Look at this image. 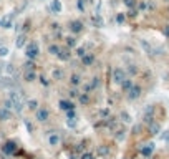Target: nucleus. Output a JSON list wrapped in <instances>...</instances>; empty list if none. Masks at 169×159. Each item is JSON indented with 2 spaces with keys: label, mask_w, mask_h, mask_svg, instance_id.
I'll use <instances>...</instances> for the list:
<instances>
[{
  "label": "nucleus",
  "mask_w": 169,
  "mask_h": 159,
  "mask_svg": "<svg viewBox=\"0 0 169 159\" xmlns=\"http://www.w3.org/2000/svg\"><path fill=\"white\" fill-rule=\"evenodd\" d=\"M68 119H75V113L73 111H68Z\"/></svg>",
  "instance_id": "37998d69"
},
{
  "label": "nucleus",
  "mask_w": 169,
  "mask_h": 159,
  "mask_svg": "<svg viewBox=\"0 0 169 159\" xmlns=\"http://www.w3.org/2000/svg\"><path fill=\"white\" fill-rule=\"evenodd\" d=\"M100 84V78H93V81H91L90 84H86V91H91V90H94V88Z\"/></svg>",
  "instance_id": "5701e85b"
},
{
  "label": "nucleus",
  "mask_w": 169,
  "mask_h": 159,
  "mask_svg": "<svg viewBox=\"0 0 169 159\" xmlns=\"http://www.w3.org/2000/svg\"><path fill=\"white\" fill-rule=\"evenodd\" d=\"M5 71H7V75H17L13 65H5Z\"/></svg>",
  "instance_id": "bb28decb"
},
{
  "label": "nucleus",
  "mask_w": 169,
  "mask_h": 159,
  "mask_svg": "<svg viewBox=\"0 0 169 159\" xmlns=\"http://www.w3.org/2000/svg\"><path fill=\"white\" fill-rule=\"evenodd\" d=\"M27 104H28V108H30V109H33V111H37V109H38V103H37L35 100H30Z\"/></svg>",
  "instance_id": "cd10ccee"
},
{
  "label": "nucleus",
  "mask_w": 169,
  "mask_h": 159,
  "mask_svg": "<svg viewBox=\"0 0 169 159\" xmlns=\"http://www.w3.org/2000/svg\"><path fill=\"white\" fill-rule=\"evenodd\" d=\"M153 113H154V108L153 106H146V109H144V114H143V121L144 123H151V119H153Z\"/></svg>",
  "instance_id": "39448f33"
},
{
  "label": "nucleus",
  "mask_w": 169,
  "mask_h": 159,
  "mask_svg": "<svg viewBox=\"0 0 169 159\" xmlns=\"http://www.w3.org/2000/svg\"><path fill=\"white\" fill-rule=\"evenodd\" d=\"M81 83V78H80V75H73L71 76V84H80Z\"/></svg>",
  "instance_id": "7c9ffc66"
},
{
  "label": "nucleus",
  "mask_w": 169,
  "mask_h": 159,
  "mask_svg": "<svg viewBox=\"0 0 169 159\" xmlns=\"http://www.w3.org/2000/svg\"><path fill=\"white\" fill-rule=\"evenodd\" d=\"M159 131H161V126L157 124V123H151L149 124V133L151 134H157Z\"/></svg>",
  "instance_id": "412c9836"
},
{
  "label": "nucleus",
  "mask_w": 169,
  "mask_h": 159,
  "mask_svg": "<svg viewBox=\"0 0 169 159\" xmlns=\"http://www.w3.org/2000/svg\"><path fill=\"white\" fill-rule=\"evenodd\" d=\"M58 58L63 60V61H68V60L71 58V55H70V50H68V48H60Z\"/></svg>",
  "instance_id": "1a4fd4ad"
},
{
  "label": "nucleus",
  "mask_w": 169,
  "mask_h": 159,
  "mask_svg": "<svg viewBox=\"0 0 169 159\" xmlns=\"http://www.w3.org/2000/svg\"><path fill=\"white\" fill-rule=\"evenodd\" d=\"M17 151V144L13 141H8V143L3 144V153L5 154H13Z\"/></svg>",
  "instance_id": "423d86ee"
},
{
  "label": "nucleus",
  "mask_w": 169,
  "mask_h": 159,
  "mask_svg": "<svg viewBox=\"0 0 169 159\" xmlns=\"http://www.w3.org/2000/svg\"><path fill=\"white\" fill-rule=\"evenodd\" d=\"M121 86H123V90H124V91H129L133 86H134V84H133V81H131V80H128V78H126L124 81H123V84H121Z\"/></svg>",
  "instance_id": "b1692460"
},
{
  "label": "nucleus",
  "mask_w": 169,
  "mask_h": 159,
  "mask_svg": "<svg viewBox=\"0 0 169 159\" xmlns=\"http://www.w3.org/2000/svg\"><path fill=\"white\" fill-rule=\"evenodd\" d=\"M50 10H51L53 13H60V12H61V3H60V0H51Z\"/></svg>",
  "instance_id": "9d476101"
},
{
  "label": "nucleus",
  "mask_w": 169,
  "mask_h": 159,
  "mask_svg": "<svg viewBox=\"0 0 169 159\" xmlns=\"http://www.w3.org/2000/svg\"><path fill=\"white\" fill-rule=\"evenodd\" d=\"M141 47L144 48V51H146V53H149V55H156V53H154V50H153V47L147 43V40H141Z\"/></svg>",
  "instance_id": "2eb2a0df"
},
{
  "label": "nucleus",
  "mask_w": 169,
  "mask_h": 159,
  "mask_svg": "<svg viewBox=\"0 0 169 159\" xmlns=\"http://www.w3.org/2000/svg\"><path fill=\"white\" fill-rule=\"evenodd\" d=\"M139 94H141V88L136 86V84L128 91V98H129V100H136V98H139Z\"/></svg>",
  "instance_id": "6e6552de"
},
{
  "label": "nucleus",
  "mask_w": 169,
  "mask_h": 159,
  "mask_svg": "<svg viewBox=\"0 0 169 159\" xmlns=\"http://www.w3.org/2000/svg\"><path fill=\"white\" fill-rule=\"evenodd\" d=\"M10 116H12V113H10V109L7 108H0V121H7V119H10Z\"/></svg>",
  "instance_id": "9b49d317"
},
{
  "label": "nucleus",
  "mask_w": 169,
  "mask_h": 159,
  "mask_svg": "<svg viewBox=\"0 0 169 159\" xmlns=\"http://www.w3.org/2000/svg\"><path fill=\"white\" fill-rule=\"evenodd\" d=\"M116 137H118L119 141H123V139H124V131H119V133H118V136H116Z\"/></svg>",
  "instance_id": "a19ab883"
},
{
  "label": "nucleus",
  "mask_w": 169,
  "mask_h": 159,
  "mask_svg": "<svg viewBox=\"0 0 169 159\" xmlns=\"http://www.w3.org/2000/svg\"><path fill=\"white\" fill-rule=\"evenodd\" d=\"M153 149H154V144H146V147H143L141 149V153H143V156H149L151 153H153Z\"/></svg>",
  "instance_id": "aec40b11"
},
{
  "label": "nucleus",
  "mask_w": 169,
  "mask_h": 159,
  "mask_svg": "<svg viewBox=\"0 0 169 159\" xmlns=\"http://www.w3.org/2000/svg\"><path fill=\"white\" fill-rule=\"evenodd\" d=\"M91 23H93L94 27H103L104 25V20H103V17H100V15H93L91 17Z\"/></svg>",
  "instance_id": "f8f14e48"
},
{
  "label": "nucleus",
  "mask_w": 169,
  "mask_h": 159,
  "mask_svg": "<svg viewBox=\"0 0 169 159\" xmlns=\"http://www.w3.org/2000/svg\"><path fill=\"white\" fill-rule=\"evenodd\" d=\"M48 51H50L51 55H56V56H58V53H60V47H58V45H50V47H48Z\"/></svg>",
  "instance_id": "a878e982"
},
{
  "label": "nucleus",
  "mask_w": 169,
  "mask_h": 159,
  "mask_svg": "<svg viewBox=\"0 0 169 159\" xmlns=\"http://www.w3.org/2000/svg\"><path fill=\"white\" fill-rule=\"evenodd\" d=\"M76 55H78V56H81V58H83V56L86 55V51H85V48H83V47H78V48H76Z\"/></svg>",
  "instance_id": "72a5a7b5"
},
{
  "label": "nucleus",
  "mask_w": 169,
  "mask_h": 159,
  "mask_svg": "<svg viewBox=\"0 0 169 159\" xmlns=\"http://www.w3.org/2000/svg\"><path fill=\"white\" fill-rule=\"evenodd\" d=\"M124 80H126V73H124V70L116 68L114 71H113V81H114V83L123 84V81H124Z\"/></svg>",
  "instance_id": "f03ea898"
},
{
  "label": "nucleus",
  "mask_w": 169,
  "mask_h": 159,
  "mask_svg": "<svg viewBox=\"0 0 169 159\" xmlns=\"http://www.w3.org/2000/svg\"><path fill=\"white\" fill-rule=\"evenodd\" d=\"M60 75H61V71H58V70H56V71L53 73V76H55V78H58V76H60Z\"/></svg>",
  "instance_id": "c03bdc74"
},
{
  "label": "nucleus",
  "mask_w": 169,
  "mask_h": 159,
  "mask_svg": "<svg viewBox=\"0 0 169 159\" xmlns=\"http://www.w3.org/2000/svg\"><path fill=\"white\" fill-rule=\"evenodd\" d=\"M78 8L85 10V0H78Z\"/></svg>",
  "instance_id": "ea45409f"
},
{
  "label": "nucleus",
  "mask_w": 169,
  "mask_h": 159,
  "mask_svg": "<svg viewBox=\"0 0 169 159\" xmlns=\"http://www.w3.org/2000/svg\"><path fill=\"white\" fill-rule=\"evenodd\" d=\"M23 78H25V81H28V83H31V81L37 80V75H35V71H25Z\"/></svg>",
  "instance_id": "6ab92c4d"
},
{
  "label": "nucleus",
  "mask_w": 169,
  "mask_h": 159,
  "mask_svg": "<svg viewBox=\"0 0 169 159\" xmlns=\"http://www.w3.org/2000/svg\"><path fill=\"white\" fill-rule=\"evenodd\" d=\"M8 100L13 103V108H15L17 113L22 111V108H23V94L22 93H18V91H10Z\"/></svg>",
  "instance_id": "f257e3e1"
},
{
  "label": "nucleus",
  "mask_w": 169,
  "mask_h": 159,
  "mask_svg": "<svg viewBox=\"0 0 169 159\" xmlns=\"http://www.w3.org/2000/svg\"><path fill=\"white\" fill-rule=\"evenodd\" d=\"M81 159H94V156L91 153H85L83 156H81Z\"/></svg>",
  "instance_id": "e433bc0d"
},
{
  "label": "nucleus",
  "mask_w": 169,
  "mask_h": 159,
  "mask_svg": "<svg viewBox=\"0 0 169 159\" xmlns=\"http://www.w3.org/2000/svg\"><path fill=\"white\" fill-rule=\"evenodd\" d=\"M27 43V37L25 35H18L17 37V41H15V45H17V48H23V45Z\"/></svg>",
  "instance_id": "f3484780"
},
{
  "label": "nucleus",
  "mask_w": 169,
  "mask_h": 159,
  "mask_svg": "<svg viewBox=\"0 0 169 159\" xmlns=\"http://www.w3.org/2000/svg\"><path fill=\"white\" fill-rule=\"evenodd\" d=\"M38 51H40V50H38V45H37V43H30V45L27 47V50H25L27 56H28L30 60L37 58V56H38Z\"/></svg>",
  "instance_id": "7ed1b4c3"
},
{
  "label": "nucleus",
  "mask_w": 169,
  "mask_h": 159,
  "mask_svg": "<svg viewBox=\"0 0 169 159\" xmlns=\"http://www.w3.org/2000/svg\"><path fill=\"white\" fill-rule=\"evenodd\" d=\"M80 94H81V93H78V91H75V90H73V91H70V96H71V98H78L80 96Z\"/></svg>",
  "instance_id": "58836bf2"
},
{
  "label": "nucleus",
  "mask_w": 169,
  "mask_h": 159,
  "mask_svg": "<svg viewBox=\"0 0 169 159\" xmlns=\"http://www.w3.org/2000/svg\"><path fill=\"white\" fill-rule=\"evenodd\" d=\"M110 154V147L108 146H100L98 147V156H108Z\"/></svg>",
  "instance_id": "4be33fe9"
},
{
  "label": "nucleus",
  "mask_w": 169,
  "mask_h": 159,
  "mask_svg": "<svg viewBox=\"0 0 169 159\" xmlns=\"http://www.w3.org/2000/svg\"><path fill=\"white\" fill-rule=\"evenodd\" d=\"M164 33H166V35H169V27H166V28H164Z\"/></svg>",
  "instance_id": "49530a36"
},
{
  "label": "nucleus",
  "mask_w": 169,
  "mask_h": 159,
  "mask_svg": "<svg viewBox=\"0 0 169 159\" xmlns=\"http://www.w3.org/2000/svg\"><path fill=\"white\" fill-rule=\"evenodd\" d=\"M116 20H118V23H123V22H124V17H123L121 13H119V15L116 17Z\"/></svg>",
  "instance_id": "79ce46f5"
},
{
  "label": "nucleus",
  "mask_w": 169,
  "mask_h": 159,
  "mask_svg": "<svg viewBox=\"0 0 169 159\" xmlns=\"http://www.w3.org/2000/svg\"><path fill=\"white\" fill-rule=\"evenodd\" d=\"M139 8H141V10H144V8H146V3H144V2H143V3H139Z\"/></svg>",
  "instance_id": "a18cd8bd"
},
{
  "label": "nucleus",
  "mask_w": 169,
  "mask_h": 159,
  "mask_svg": "<svg viewBox=\"0 0 169 159\" xmlns=\"http://www.w3.org/2000/svg\"><path fill=\"white\" fill-rule=\"evenodd\" d=\"M8 55V48L7 47H0V58H3V56Z\"/></svg>",
  "instance_id": "473e14b6"
},
{
  "label": "nucleus",
  "mask_w": 169,
  "mask_h": 159,
  "mask_svg": "<svg viewBox=\"0 0 169 159\" xmlns=\"http://www.w3.org/2000/svg\"><path fill=\"white\" fill-rule=\"evenodd\" d=\"M121 119H123L124 123H131V114H128L126 111H123V113H121Z\"/></svg>",
  "instance_id": "c85d7f7f"
},
{
  "label": "nucleus",
  "mask_w": 169,
  "mask_h": 159,
  "mask_svg": "<svg viewBox=\"0 0 169 159\" xmlns=\"http://www.w3.org/2000/svg\"><path fill=\"white\" fill-rule=\"evenodd\" d=\"M66 45H68V47H76V40L73 37L66 38Z\"/></svg>",
  "instance_id": "2f4dec72"
},
{
  "label": "nucleus",
  "mask_w": 169,
  "mask_h": 159,
  "mask_svg": "<svg viewBox=\"0 0 169 159\" xmlns=\"http://www.w3.org/2000/svg\"><path fill=\"white\" fill-rule=\"evenodd\" d=\"M3 108H7V109H12V108H13V103H12V101H10V100H7L5 103H3Z\"/></svg>",
  "instance_id": "f704fd0d"
},
{
  "label": "nucleus",
  "mask_w": 169,
  "mask_h": 159,
  "mask_svg": "<svg viewBox=\"0 0 169 159\" xmlns=\"http://www.w3.org/2000/svg\"><path fill=\"white\" fill-rule=\"evenodd\" d=\"M66 124H68L70 128H75V126H76V121H75V119H68V121H66Z\"/></svg>",
  "instance_id": "4c0bfd02"
},
{
  "label": "nucleus",
  "mask_w": 169,
  "mask_h": 159,
  "mask_svg": "<svg viewBox=\"0 0 169 159\" xmlns=\"http://www.w3.org/2000/svg\"><path fill=\"white\" fill-rule=\"evenodd\" d=\"M48 118H50V113H48V109H45V108H38L37 109V119L40 123H45Z\"/></svg>",
  "instance_id": "20e7f679"
},
{
  "label": "nucleus",
  "mask_w": 169,
  "mask_h": 159,
  "mask_svg": "<svg viewBox=\"0 0 169 159\" xmlns=\"http://www.w3.org/2000/svg\"><path fill=\"white\" fill-rule=\"evenodd\" d=\"M60 108L61 109H65V111H73V108H75V104L73 103H70V101H60Z\"/></svg>",
  "instance_id": "dca6fc26"
},
{
  "label": "nucleus",
  "mask_w": 169,
  "mask_h": 159,
  "mask_svg": "<svg viewBox=\"0 0 169 159\" xmlns=\"http://www.w3.org/2000/svg\"><path fill=\"white\" fill-rule=\"evenodd\" d=\"M70 30H71L73 33H80V31L83 30V23L80 22V20H73V22L70 23Z\"/></svg>",
  "instance_id": "0eeeda50"
},
{
  "label": "nucleus",
  "mask_w": 169,
  "mask_h": 159,
  "mask_svg": "<svg viewBox=\"0 0 169 159\" xmlns=\"http://www.w3.org/2000/svg\"><path fill=\"white\" fill-rule=\"evenodd\" d=\"M48 144H50V146H58L60 144V136L58 134L51 133L50 136H48Z\"/></svg>",
  "instance_id": "ddd939ff"
},
{
  "label": "nucleus",
  "mask_w": 169,
  "mask_h": 159,
  "mask_svg": "<svg viewBox=\"0 0 169 159\" xmlns=\"http://www.w3.org/2000/svg\"><path fill=\"white\" fill-rule=\"evenodd\" d=\"M81 61H83V65H85V66H90L91 63L94 61V56L91 55V53H86V55H85L83 58H81Z\"/></svg>",
  "instance_id": "4468645a"
},
{
  "label": "nucleus",
  "mask_w": 169,
  "mask_h": 159,
  "mask_svg": "<svg viewBox=\"0 0 169 159\" xmlns=\"http://www.w3.org/2000/svg\"><path fill=\"white\" fill-rule=\"evenodd\" d=\"M0 25H2L3 28H10V27H12V17H5V18H2V20H0Z\"/></svg>",
  "instance_id": "a211bd4d"
},
{
  "label": "nucleus",
  "mask_w": 169,
  "mask_h": 159,
  "mask_svg": "<svg viewBox=\"0 0 169 159\" xmlns=\"http://www.w3.org/2000/svg\"><path fill=\"white\" fill-rule=\"evenodd\" d=\"M124 5L126 7H134L136 2H134V0H124Z\"/></svg>",
  "instance_id": "c9c22d12"
},
{
  "label": "nucleus",
  "mask_w": 169,
  "mask_h": 159,
  "mask_svg": "<svg viewBox=\"0 0 169 159\" xmlns=\"http://www.w3.org/2000/svg\"><path fill=\"white\" fill-rule=\"evenodd\" d=\"M23 66H25V70H27V71H33V68H35V63H33V61H27Z\"/></svg>",
  "instance_id": "c756f323"
},
{
  "label": "nucleus",
  "mask_w": 169,
  "mask_h": 159,
  "mask_svg": "<svg viewBox=\"0 0 169 159\" xmlns=\"http://www.w3.org/2000/svg\"><path fill=\"white\" fill-rule=\"evenodd\" d=\"M78 100H80V103L88 104V103H90V94H88V93H81V94L78 96Z\"/></svg>",
  "instance_id": "393cba45"
}]
</instances>
